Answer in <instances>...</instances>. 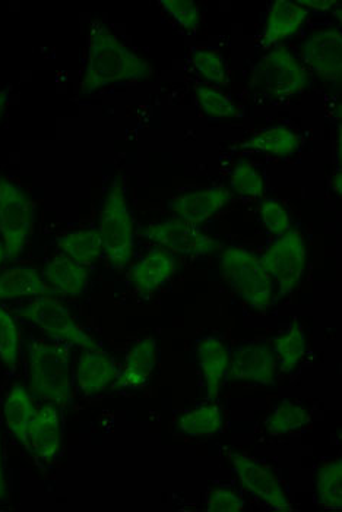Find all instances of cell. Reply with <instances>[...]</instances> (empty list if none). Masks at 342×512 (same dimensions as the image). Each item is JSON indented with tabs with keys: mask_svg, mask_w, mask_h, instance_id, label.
Instances as JSON below:
<instances>
[{
	"mask_svg": "<svg viewBox=\"0 0 342 512\" xmlns=\"http://www.w3.org/2000/svg\"><path fill=\"white\" fill-rule=\"evenodd\" d=\"M316 493L319 504L326 510L342 508V460L328 461L316 474Z\"/></svg>",
	"mask_w": 342,
	"mask_h": 512,
	"instance_id": "obj_27",
	"label": "cell"
},
{
	"mask_svg": "<svg viewBox=\"0 0 342 512\" xmlns=\"http://www.w3.org/2000/svg\"><path fill=\"white\" fill-rule=\"evenodd\" d=\"M36 204L11 179L0 176V236L6 258L14 259L27 248L36 221Z\"/></svg>",
	"mask_w": 342,
	"mask_h": 512,
	"instance_id": "obj_6",
	"label": "cell"
},
{
	"mask_svg": "<svg viewBox=\"0 0 342 512\" xmlns=\"http://www.w3.org/2000/svg\"><path fill=\"white\" fill-rule=\"evenodd\" d=\"M342 175L341 172H335L334 178H332V188H334L335 194H337V197L341 198L342 194Z\"/></svg>",
	"mask_w": 342,
	"mask_h": 512,
	"instance_id": "obj_39",
	"label": "cell"
},
{
	"mask_svg": "<svg viewBox=\"0 0 342 512\" xmlns=\"http://www.w3.org/2000/svg\"><path fill=\"white\" fill-rule=\"evenodd\" d=\"M72 346L60 341L31 340L28 346L30 393L57 407L74 403Z\"/></svg>",
	"mask_w": 342,
	"mask_h": 512,
	"instance_id": "obj_2",
	"label": "cell"
},
{
	"mask_svg": "<svg viewBox=\"0 0 342 512\" xmlns=\"http://www.w3.org/2000/svg\"><path fill=\"white\" fill-rule=\"evenodd\" d=\"M15 312L21 318L36 325L53 341L79 347L82 350L98 349V343L78 322L75 321L68 306L53 296H41L28 299L19 305Z\"/></svg>",
	"mask_w": 342,
	"mask_h": 512,
	"instance_id": "obj_5",
	"label": "cell"
},
{
	"mask_svg": "<svg viewBox=\"0 0 342 512\" xmlns=\"http://www.w3.org/2000/svg\"><path fill=\"white\" fill-rule=\"evenodd\" d=\"M262 264L278 286V297L294 292L302 281L307 265V248L299 230H288L278 236L261 256Z\"/></svg>",
	"mask_w": 342,
	"mask_h": 512,
	"instance_id": "obj_8",
	"label": "cell"
},
{
	"mask_svg": "<svg viewBox=\"0 0 342 512\" xmlns=\"http://www.w3.org/2000/svg\"><path fill=\"white\" fill-rule=\"evenodd\" d=\"M21 350V331L11 312L0 306V362L14 371Z\"/></svg>",
	"mask_w": 342,
	"mask_h": 512,
	"instance_id": "obj_31",
	"label": "cell"
},
{
	"mask_svg": "<svg viewBox=\"0 0 342 512\" xmlns=\"http://www.w3.org/2000/svg\"><path fill=\"white\" fill-rule=\"evenodd\" d=\"M8 485H6L5 469H3L2 444H0V501L5 498Z\"/></svg>",
	"mask_w": 342,
	"mask_h": 512,
	"instance_id": "obj_37",
	"label": "cell"
},
{
	"mask_svg": "<svg viewBox=\"0 0 342 512\" xmlns=\"http://www.w3.org/2000/svg\"><path fill=\"white\" fill-rule=\"evenodd\" d=\"M221 273L237 296L259 312L274 303L275 283L261 258L242 246H230L220 258Z\"/></svg>",
	"mask_w": 342,
	"mask_h": 512,
	"instance_id": "obj_3",
	"label": "cell"
},
{
	"mask_svg": "<svg viewBox=\"0 0 342 512\" xmlns=\"http://www.w3.org/2000/svg\"><path fill=\"white\" fill-rule=\"evenodd\" d=\"M242 147L269 154L272 157L284 158L299 150L300 137L287 126H271L247 139Z\"/></svg>",
	"mask_w": 342,
	"mask_h": 512,
	"instance_id": "obj_23",
	"label": "cell"
},
{
	"mask_svg": "<svg viewBox=\"0 0 342 512\" xmlns=\"http://www.w3.org/2000/svg\"><path fill=\"white\" fill-rule=\"evenodd\" d=\"M37 412L33 394L24 385L15 384L5 395L3 414L6 429L25 448H28V432Z\"/></svg>",
	"mask_w": 342,
	"mask_h": 512,
	"instance_id": "obj_21",
	"label": "cell"
},
{
	"mask_svg": "<svg viewBox=\"0 0 342 512\" xmlns=\"http://www.w3.org/2000/svg\"><path fill=\"white\" fill-rule=\"evenodd\" d=\"M142 236L174 255L207 256L221 248V243L201 227L174 217L150 224Z\"/></svg>",
	"mask_w": 342,
	"mask_h": 512,
	"instance_id": "obj_9",
	"label": "cell"
},
{
	"mask_svg": "<svg viewBox=\"0 0 342 512\" xmlns=\"http://www.w3.org/2000/svg\"><path fill=\"white\" fill-rule=\"evenodd\" d=\"M309 17V9L293 0H277L272 3L266 17L264 36L265 47L280 43L288 37H293L303 27Z\"/></svg>",
	"mask_w": 342,
	"mask_h": 512,
	"instance_id": "obj_20",
	"label": "cell"
},
{
	"mask_svg": "<svg viewBox=\"0 0 342 512\" xmlns=\"http://www.w3.org/2000/svg\"><path fill=\"white\" fill-rule=\"evenodd\" d=\"M272 352L278 359V366L283 374H291L302 363L306 355V334L299 322H293L284 334L274 340Z\"/></svg>",
	"mask_w": 342,
	"mask_h": 512,
	"instance_id": "obj_25",
	"label": "cell"
},
{
	"mask_svg": "<svg viewBox=\"0 0 342 512\" xmlns=\"http://www.w3.org/2000/svg\"><path fill=\"white\" fill-rule=\"evenodd\" d=\"M302 59L316 77L337 84L342 77L341 28H323L310 34L302 44Z\"/></svg>",
	"mask_w": 342,
	"mask_h": 512,
	"instance_id": "obj_11",
	"label": "cell"
},
{
	"mask_svg": "<svg viewBox=\"0 0 342 512\" xmlns=\"http://www.w3.org/2000/svg\"><path fill=\"white\" fill-rule=\"evenodd\" d=\"M119 376L116 360L106 350H84L76 363L75 381L79 391L87 397L106 391Z\"/></svg>",
	"mask_w": 342,
	"mask_h": 512,
	"instance_id": "obj_14",
	"label": "cell"
},
{
	"mask_svg": "<svg viewBox=\"0 0 342 512\" xmlns=\"http://www.w3.org/2000/svg\"><path fill=\"white\" fill-rule=\"evenodd\" d=\"M5 259H6L5 246H3V243H0V265H2L3 262H5Z\"/></svg>",
	"mask_w": 342,
	"mask_h": 512,
	"instance_id": "obj_40",
	"label": "cell"
},
{
	"mask_svg": "<svg viewBox=\"0 0 342 512\" xmlns=\"http://www.w3.org/2000/svg\"><path fill=\"white\" fill-rule=\"evenodd\" d=\"M195 96L202 112L209 118L233 119L239 116L237 104L227 94L212 85H196Z\"/></svg>",
	"mask_w": 342,
	"mask_h": 512,
	"instance_id": "obj_29",
	"label": "cell"
},
{
	"mask_svg": "<svg viewBox=\"0 0 342 512\" xmlns=\"http://www.w3.org/2000/svg\"><path fill=\"white\" fill-rule=\"evenodd\" d=\"M103 240L104 254L116 270H122L132 261L135 254V227L126 199L125 185L116 178L110 185L104 199L98 226Z\"/></svg>",
	"mask_w": 342,
	"mask_h": 512,
	"instance_id": "obj_4",
	"label": "cell"
},
{
	"mask_svg": "<svg viewBox=\"0 0 342 512\" xmlns=\"http://www.w3.org/2000/svg\"><path fill=\"white\" fill-rule=\"evenodd\" d=\"M55 292L31 265H19L0 274V302L33 297L53 296Z\"/></svg>",
	"mask_w": 342,
	"mask_h": 512,
	"instance_id": "obj_22",
	"label": "cell"
},
{
	"mask_svg": "<svg viewBox=\"0 0 342 512\" xmlns=\"http://www.w3.org/2000/svg\"><path fill=\"white\" fill-rule=\"evenodd\" d=\"M230 186L240 197L256 199L265 195V180L261 170L247 160H240L231 170Z\"/></svg>",
	"mask_w": 342,
	"mask_h": 512,
	"instance_id": "obj_30",
	"label": "cell"
},
{
	"mask_svg": "<svg viewBox=\"0 0 342 512\" xmlns=\"http://www.w3.org/2000/svg\"><path fill=\"white\" fill-rule=\"evenodd\" d=\"M312 416L300 404L283 401L269 414L265 422L266 431L271 435H287L309 425Z\"/></svg>",
	"mask_w": 342,
	"mask_h": 512,
	"instance_id": "obj_28",
	"label": "cell"
},
{
	"mask_svg": "<svg viewBox=\"0 0 342 512\" xmlns=\"http://www.w3.org/2000/svg\"><path fill=\"white\" fill-rule=\"evenodd\" d=\"M205 510L209 512H239L245 510V501L234 489L211 488L205 498Z\"/></svg>",
	"mask_w": 342,
	"mask_h": 512,
	"instance_id": "obj_35",
	"label": "cell"
},
{
	"mask_svg": "<svg viewBox=\"0 0 342 512\" xmlns=\"http://www.w3.org/2000/svg\"><path fill=\"white\" fill-rule=\"evenodd\" d=\"M9 100H11V93L8 90H0V119L8 109Z\"/></svg>",
	"mask_w": 342,
	"mask_h": 512,
	"instance_id": "obj_38",
	"label": "cell"
},
{
	"mask_svg": "<svg viewBox=\"0 0 342 512\" xmlns=\"http://www.w3.org/2000/svg\"><path fill=\"white\" fill-rule=\"evenodd\" d=\"M230 199L231 192L226 186L217 185L174 197L170 210L174 218L199 226L221 213Z\"/></svg>",
	"mask_w": 342,
	"mask_h": 512,
	"instance_id": "obj_13",
	"label": "cell"
},
{
	"mask_svg": "<svg viewBox=\"0 0 342 512\" xmlns=\"http://www.w3.org/2000/svg\"><path fill=\"white\" fill-rule=\"evenodd\" d=\"M176 271L177 259L174 254L163 248L152 249L132 267L133 289L139 296L147 299L166 286Z\"/></svg>",
	"mask_w": 342,
	"mask_h": 512,
	"instance_id": "obj_15",
	"label": "cell"
},
{
	"mask_svg": "<svg viewBox=\"0 0 342 512\" xmlns=\"http://www.w3.org/2000/svg\"><path fill=\"white\" fill-rule=\"evenodd\" d=\"M196 71L207 81L220 87L228 85V66L226 60L215 50L196 49L192 56Z\"/></svg>",
	"mask_w": 342,
	"mask_h": 512,
	"instance_id": "obj_32",
	"label": "cell"
},
{
	"mask_svg": "<svg viewBox=\"0 0 342 512\" xmlns=\"http://www.w3.org/2000/svg\"><path fill=\"white\" fill-rule=\"evenodd\" d=\"M209 401L217 400L230 369V349L218 337H205L196 346Z\"/></svg>",
	"mask_w": 342,
	"mask_h": 512,
	"instance_id": "obj_18",
	"label": "cell"
},
{
	"mask_svg": "<svg viewBox=\"0 0 342 512\" xmlns=\"http://www.w3.org/2000/svg\"><path fill=\"white\" fill-rule=\"evenodd\" d=\"M151 74L152 66L147 60L132 52L106 24L93 21L88 37V62L81 79V94L88 96L120 82L147 79Z\"/></svg>",
	"mask_w": 342,
	"mask_h": 512,
	"instance_id": "obj_1",
	"label": "cell"
},
{
	"mask_svg": "<svg viewBox=\"0 0 342 512\" xmlns=\"http://www.w3.org/2000/svg\"><path fill=\"white\" fill-rule=\"evenodd\" d=\"M158 5L170 14L185 30H198L201 22V8L193 0H161Z\"/></svg>",
	"mask_w": 342,
	"mask_h": 512,
	"instance_id": "obj_34",
	"label": "cell"
},
{
	"mask_svg": "<svg viewBox=\"0 0 342 512\" xmlns=\"http://www.w3.org/2000/svg\"><path fill=\"white\" fill-rule=\"evenodd\" d=\"M278 359L266 344H243L234 350L228 374L237 381L255 382L272 387L277 382Z\"/></svg>",
	"mask_w": 342,
	"mask_h": 512,
	"instance_id": "obj_12",
	"label": "cell"
},
{
	"mask_svg": "<svg viewBox=\"0 0 342 512\" xmlns=\"http://www.w3.org/2000/svg\"><path fill=\"white\" fill-rule=\"evenodd\" d=\"M262 224L275 236L284 235L291 230V217L283 202L277 199H265L259 208Z\"/></svg>",
	"mask_w": 342,
	"mask_h": 512,
	"instance_id": "obj_33",
	"label": "cell"
},
{
	"mask_svg": "<svg viewBox=\"0 0 342 512\" xmlns=\"http://www.w3.org/2000/svg\"><path fill=\"white\" fill-rule=\"evenodd\" d=\"M157 359V340L154 337L142 338L125 356L114 387L119 390H142L154 374Z\"/></svg>",
	"mask_w": 342,
	"mask_h": 512,
	"instance_id": "obj_16",
	"label": "cell"
},
{
	"mask_svg": "<svg viewBox=\"0 0 342 512\" xmlns=\"http://www.w3.org/2000/svg\"><path fill=\"white\" fill-rule=\"evenodd\" d=\"M252 85L264 88L272 96L288 99L306 90L309 75L291 50L278 47L265 55L253 69Z\"/></svg>",
	"mask_w": 342,
	"mask_h": 512,
	"instance_id": "obj_7",
	"label": "cell"
},
{
	"mask_svg": "<svg viewBox=\"0 0 342 512\" xmlns=\"http://www.w3.org/2000/svg\"><path fill=\"white\" fill-rule=\"evenodd\" d=\"M228 458L242 485L266 507L275 511H293L280 480L268 466L245 454L228 453Z\"/></svg>",
	"mask_w": 342,
	"mask_h": 512,
	"instance_id": "obj_10",
	"label": "cell"
},
{
	"mask_svg": "<svg viewBox=\"0 0 342 512\" xmlns=\"http://www.w3.org/2000/svg\"><path fill=\"white\" fill-rule=\"evenodd\" d=\"M300 5L309 11L326 12L331 11L334 6L338 5L335 0H299Z\"/></svg>",
	"mask_w": 342,
	"mask_h": 512,
	"instance_id": "obj_36",
	"label": "cell"
},
{
	"mask_svg": "<svg viewBox=\"0 0 342 512\" xmlns=\"http://www.w3.org/2000/svg\"><path fill=\"white\" fill-rule=\"evenodd\" d=\"M44 281L55 295L78 297L87 292L90 268L68 256H56L44 268Z\"/></svg>",
	"mask_w": 342,
	"mask_h": 512,
	"instance_id": "obj_19",
	"label": "cell"
},
{
	"mask_svg": "<svg viewBox=\"0 0 342 512\" xmlns=\"http://www.w3.org/2000/svg\"><path fill=\"white\" fill-rule=\"evenodd\" d=\"M180 432L193 438H204L220 434L223 429V413L218 404L209 401L204 406L196 407L183 414L179 419Z\"/></svg>",
	"mask_w": 342,
	"mask_h": 512,
	"instance_id": "obj_26",
	"label": "cell"
},
{
	"mask_svg": "<svg viewBox=\"0 0 342 512\" xmlns=\"http://www.w3.org/2000/svg\"><path fill=\"white\" fill-rule=\"evenodd\" d=\"M57 409L59 407L53 403L41 406L28 432L27 450L46 463L55 460L62 448V426Z\"/></svg>",
	"mask_w": 342,
	"mask_h": 512,
	"instance_id": "obj_17",
	"label": "cell"
},
{
	"mask_svg": "<svg viewBox=\"0 0 342 512\" xmlns=\"http://www.w3.org/2000/svg\"><path fill=\"white\" fill-rule=\"evenodd\" d=\"M57 249L63 255L87 267L97 262L104 254L103 240L97 229H82L68 233L57 239Z\"/></svg>",
	"mask_w": 342,
	"mask_h": 512,
	"instance_id": "obj_24",
	"label": "cell"
}]
</instances>
